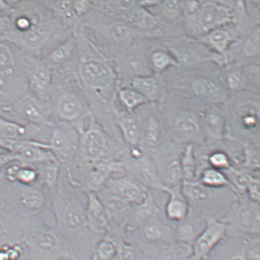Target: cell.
Returning <instances> with one entry per match:
<instances>
[{
  "mask_svg": "<svg viewBox=\"0 0 260 260\" xmlns=\"http://www.w3.org/2000/svg\"><path fill=\"white\" fill-rule=\"evenodd\" d=\"M86 193V215L89 229L99 236L108 234L110 225L103 201L96 193L87 192Z\"/></svg>",
  "mask_w": 260,
  "mask_h": 260,
  "instance_id": "19",
  "label": "cell"
},
{
  "mask_svg": "<svg viewBox=\"0 0 260 260\" xmlns=\"http://www.w3.org/2000/svg\"><path fill=\"white\" fill-rule=\"evenodd\" d=\"M199 181L206 187L214 188L229 187L233 191L228 178L219 170L211 168L203 169L199 176Z\"/></svg>",
  "mask_w": 260,
  "mask_h": 260,
  "instance_id": "36",
  "label": "cell"
},
{
  "mask_svg": "<svg viewBox=\"0 0 260 260\" xmlns=\"http://www.w3.org/2000/svg\"><path fill=\"white\" fill-rule=\"evenodd\" d=\"M152 64L158 70H164L170 66L178 67V63L172 58L171 56L163 51H157L153 53L151 59Z\"/></svg>",
  "mask_w": 260,
  "mask_h": 260,
  "instance_id": "45",
  "label": "cell"
},
{
  "mask_svg": "<svg viewBox=\"0 0 260 260\" xmlns=\"http://www.w3.org/2000/svg\"><path fill=\"white\" fill-rule=\"evenodd\" d=\"M119 97L125 108L130 113L149 103L143 95L133 88L120 90Z\"/></svg>",
  "mask_w": 260,
  "mask_h": 260,
  "instance_id": "37",
  "label": "cell"
},
{
  "mask_svg": "<svg viewBox=\"0 0 260 260\" xmlns=\"http://www.w3.org/2000/svg\"><path fill=\"white\" fill-rule=\"evenodd\" d=\"M9 43L0 40V95L9 79L16 73V62Z\"/></svg>",
  "mask_w": 260,
  "mask_h": 260,
  "instance_id": "29",
  "label": "cell"
},
{
  "mask_svg": "<svg viewBox=\"0 0 260 260\" xmlns=\"http://www.w3.org/2000/svg\"><path fill=\"white\" fill-rule=\"evenodd\" d=\"M226 81L230 89L238 91L243 89L246 79L242 71L240 69L235 68L229 70Z\"/></svg>",
  "mask_w": 260,
  "mask_h": 260,
  "instance_id": "46",
  "label": "cell"
},
{
  "mask_svg": "<svg viewBox=\"0 0 260 260\" xmlns=\"http://www.w3.org/2000/svg\"><path fill=\"white\" fill-rule=\"evenodd\" d=\"M202 110L188 102L174 101L170 104L164 120L170 139L181 146L204 144L200 123Z\"/></svg>",
  "mask_w": 260,
  "mask_h": 260,
  "instance_id": "5",
  "label": "cell"
},
{
  "mask_svg": "<svg viewBox=\"0 0 260 260\" xmlns=\"http://www.w3.org/2000/svg\"><path fill=\"white\" fill-rule=\"evenodd\" d=\"M121 161L126 174L136 179L148 189L151 188L162 192L164 186L150 155L146 153L139 159H132L127 155Z\"/></svg>",
  "mask_w": 260,
  "mask_h": 260,
  "instance_id": "13",
  "label": "cell"
},
{
  "mask_svg": "<svg viewBox=\"0 0 260 260\" xmlns=\"http://www.w3.org/2000/svg\"><path fill=\"white\" fill-rule=\"evenodd\" d=\"M200 123L205 145H214L226 139L225 113L211 106L202 110Z\"/></svg>",
  "mask_w": 260,
  "mask_h": 260,
  "instance_id": "17",
  "label": "cell"
},
{
  "mask_svg": "<svg viewBox=\"0 0 260 260\" xmlns=\"http://www.w3.org/2000/svg\"><path fill=\"white\" fill-rule=\"evenodd\" d=\"M50 206L59 232L74 260H90L95 243L102 236L91 232L86 220V199L79 190L58 186L52 192Z\"/></svg>",
  "mask_w": 260,
  "mask_h": 260,
  "instance_id": "1",
  "label": "cell"
},
{
  "mask_svg": "<svg viewBox=\"0 0 260 260\" xmlns=\"http://www.w3.org/2000/svg\"><path fill=\"white\" fill-rule=\"evenodd\" d=\"M159 213L160 209L149 191L148 195L141 203L131 205L125 229L135 228Z\"/></svg>",
  "mask_w": 260,
  "mask_h": 260,
  "instance_id": "26",
  "label": "cell"
},
{
  "mask_svg": "<svg viewBox=\"0 0 260 260\" xmlns=\"http://www.w3.org/2000/svg\"><path fill=\"white\" fill-rule=\"evenodd\" d=\"M111 34L116 40L123 41L130 35V29L122 23H116L111 28Z\"/></svg>",
  "mask_w": 260,
  "mask_h": 260,
  "instance_id": "49",
  "label": "cell"
},
{
  "mask_svg": "<svg viewBox=\"0 0 260 260\" xmlns=\"http://www.w3.org/2000/svg\"><path fill=\"white\" fill-rule=\"evenodd\" d=\"M206 219L189 211L180 222L174 224L176 241L192 246L204 229Z\"/></svg>",
  "mask_w": 260,
  "mask_h": 260,
  "instance_id": "22",
  "label": "cell"
},
{
  "mask_svg": "<svg viewBox=\"0 0 260 260\" xmlns=\"http://www.w3.org/2000/svg\"><path fill=\"white\" fill-rule=\"evenodd\" d=\"M21 164L18 161H14L6 166L4 169V176L10 182H16V176Z\"/></svg>",
  "mask_w": 260,
  "mask_h": 260,
  "instance_id": "50",
  "label": "cell"
},
{
  "mask_svg": "<svg viewBox=\"0 0 260 260\" xmlns=\"http://www.w3.org/2000/svg\"><path fill=\"white\" fill-rule=\"evenodd\" d=\"M162 3L160 1H142L140 2L139 4L145 7H151V6H157L160 5Z\"/></svg>",
  "mask_w": 260,
  "mask_h": 260,
  "instance_id": "55",
  "label": "cell"
},
{
  "mask_svg": "<svg viewBox=\"0 0 260 260\" xmlns=\"http://www.w3.org/2000/svg\"><path fill=\"white\" fill-rule=\"evenodd\" d=\"M38 173V182L41 186L54 191L58 186L61 164L58 161L36 165Z\"/></svg>",
  "mask_w": 260,
  "mask_h": 260,
  "instance_id": "30",
  "label": "cell"
},
{
  "mask_svg": "<svg viewBox=\"0 0 260 260\" xmlns=\"http://www.w3.org/2000/svg\"><path fill=\"white\" fill-rule=\"evenodd\" d=\"M184 146L169 139L149 154L164 187H174L183 183L181 155Z\"/></svg>",
  "mask_w": 260,
  "mask_h": 260,
  "instance_id": "8",
  "label": "cell"
},
{
  "mask_svg": "<svg viewBox=\"0 0 260 260\" xmlns=\"http://www.w3.org/2000/svg\"><path fill=\"white\" fill-rule=\"evenodd\" d=\"M259 97L241 98L227 107L226 139L242 146L260 147Z\"/></svg>",
  "mask_w": 260,
  "mask_h": 260,
  "instance_id": "3",
  "label": "cell"
},
{
  "mask_svg": "<svg viewBox=\"0 0 260 260\" xmlns=\"http://www.w3.org/2000/svg\"><path fill=\"white\" fill-rule=\"evenodd\" d=\"M11 29L10 17L0 16V38L4 37Z\"/></svg>",
  "mask_w": 260,
  "mask_h": 260,
  "instance_id": "53",
  "label": "cell"
},
{
  "mask_svg": "<svg viewBox=\"0 0 260 260\" xmlns=\"http://www.w3.org/2000/svg\"><path fill=\"white\" fill-rule=\"evenodd\" d=\"M226 225L216 218H208L204 229L192 246L190 260H206L226 235Z\"/></svg>",
  "mask_w": 260,
  "mask_h": 260,
  "instance_id": "12",
  "label": "cell"
},
{
  "mask_svg": "<svg viewBox=\"0 0 260 260\" xmlns=\"http://www.w3.org/2000/svg\"><path fill=\"white\" fill-rule=\"evenodd\" d=\"M82 110V104L76 95L64 94L58 98L56 111L62 120L73 121L79 118Z\"/></svg>",
  "mask_w": 260,
  "mask_h": 260,
  "instance_id": "31",
  "label": "cell"
},
{
  "mask_svg": "<svg viewBox=\"0 0 260 260\" xmlns=\"http://www.w3.org/2000/svg\"><path fill=\"white\" fill-rule=\"evenodd\" d=\"M38 173L35 166L21 164L18 170L16 182L20 185L32 186L38 182Z\"/></svg>",
  "mask_w": 260,
  "mask_h": 260,
  "instance_id": "39",
  "label": "cell"
},
{
  "mask_svg": "<svg viewBox=\"0 0 260 260\" xmlns=\"http://www.w3.org/2000/svg\"><path fill=\"white\" fill-rule=\"evenodd\" d=\"M246 195L252 201L259 203L260 201V176L259 172H253L250 176L248 182Z\"/></svg>",
  "mask_w": 260,
  "mask_h": 260,
  "instance_id": "44",
  "label": "cell"
},
{
  "mask_svg": "<svg viewBox=\"0 0 260 260\" xmlns=\"http://www.w3.org/2000/svg\"><path fill=\"white\" fill-rule=\"evenodd\" d=\"M181 184L164 187L162 190L168 195L165 206V217L167 220L173 224L184 219L190 211L189 203L182 191Z\"/></svg>",
  "mask_w": 260,
  "mask_h": 260,
  "instance_id": "21",
  "label": "cell"
},
{
  "mask_svg": "<svg viewBox=\"0 0 260 260\" xmlns=\"http://www.w3.org/2000/svg\"><path fill=\"white\" fill-rule=\"evenodd\" d=\"M88 2H73V8L78 13L85 11L88 7Z\"/></svg>",
  "mask_w": 260,
  "mask_h": 260,
  "instance_id": "54",
  "label": "cell"
},
{
  "mask_svg": "<svg viewBox=\"0 0 260 260\" xmlns=\"http://www.w3.org/2000/svg\"><path fill=\"white\" fill-rule=\"evenodd\" d=\"M163 13L170 19H177L184 12V2L167 1L162 2Z\"/></svg>",
  "mask_w": 260,
  "mask_h": 260,
  "instance_id": "47",
  "label": "cell"
},
{
  "mask_svg": "<svg viewBox=\"0 0 260 260\" xmlns=\"http://www.w3.org/2000/svg\"><path fill=\"white\" fill-rule=\"evenodd\" d=\"M148 260H190L192 246L190 245L174 243L143 246Z\"/></svg>",
  "mask_w": 260,
  "mask_h": 260,
  "instance_id": "20",
  "label": "cell"
},
{
  "mask_svg": "<svg viewBox=\"0 0 260 260\" xmlns=\"http://www.w3.org/2000/svg\"><path fill=\"white\" fill-rule=\"evenodd\" d=\"M79 138L73 131L62 125H55L51 131L50 151L59 163H68L76 157L79 151Z\"/></svg>",
  "mask_w": 260,
  "mask_h": 260,
  "instance_id": "14",
  "label": "cell"
},
{
  "mask_svg": "<svg viewBox=\"0 0 260 260\" xmlns=\"http://www.w3.org/2000/svg\"><path fill=\"white\" fill-rule=\"evenodd\" d=\"M22 232L24 247L37 260L74 259L56 225H50L40 214L23 218Z\"/></svg>",
  "mask_w": 260,
  "mask_h": 260,
  "instance_id": "2",
  "label": "cell"
},
{
  "mask_svg": "<svg viewBox=\"0 0 260 260\" xmlns=\"http://www.w3.org/2000/svg\"><path fill=\"white\" fill-rule=\"evenodd\" d=\"M131 113H118L116 122L125 142L130 147H136L140 146L139 126L137 119Z\"/></svg>",
  "mask_w": 260,
  "mask_h": 260,
  "instance_id": "28",
  "label": "cell"
},
{
  "mask_svg": "<svg viewBox=\"0 0 260 260\" xmlns=\"http://www.w3.org/2000/svg\"><path fill=\"white\" fill-rule=\"evenodd\" d=\"M231 16L228 9L213 3H206L200 8L196 18L202 31L208 32L231 20Z\"/></svg>",
  "mask_w": 260,
  "mask_h": 260,
  "instance_id": "23",
  "label": "cell"
},
{
  "mask_svg": "<svg viewBox=\"0 0 260 260\" xmlns=\"http://www.w3.org/2000/svg\"><path fill=\"white\" fill-rule=\"evenodd\" d=\"M138 122L140 130V147L149 154L170 139L164 119L154 109L143 110Z\"/></svg>",
  "mask_w": 260,
  "mask_h": 260,
  "instance_id": "11",
  "label": "cell"
},
{
  "mask_svg": "<svg viewBox=\"0 0 260 260\" xmlns=\"http://www.w3.org/2000/svg\"><path fill=\"white\" fill-rule=\"evenodd\" d=\"M114 260H148L142 247L131 244L125 240H119L118 251Z\"/></svg>",
  "mask_w": 260,
  "mask_h": 260,
  "instance_id": "38",
  "label": "cell"
},
{
  "mask_svg": "<svg viewBox=\"0 0 260 260\" xmlns=\"http://www.w3.org/2000/svg\"><path fill=\"white\" fill-rule=\"evenodd\" d=\"M17 160L16 154L8 152H0V170L4 169L8 164L14 161H18Z\"/></svg>",
  "mask_w": 260,
  "mask_h": 260,
  "instance_id": "51",
  "label": "cell"
},
{
  "mask_svg": "<svg viewBox=\"0 0 260 260\" xmlns=\"http://www.w3.org/2000/svg\"><path fill=\"white\" fill-rule=\"evenodd\" d=\"M181 167L183 182L198 181V165L193 145L184 146L181 155Z\"/></svg>",
  "mask_w": 260,
  "mask_h": 260,
  "instance_id": "33",
  "label": "cell"
},
{
  "mask_svg": "<svg viewBox=\"0 0 260 260\" xmlns=\"http://www.w3.org/2000/svg\"><path fill=\"white\" fill-rule=\"evenodd\" d=\"M181 188L190 211L205 219H223L238 196L229 187H208L199 181L183 182Z\"/></svg>",
  "mask_w": 260,
  "mask_h": 260,
  "instance_id": "4",
  "label": "cell"
},
{
  "mask_svg": "<svg viewBox=\"0 0 260 260\" xmlns=\"http://www.w3.org/2000/svg\"><path fill=\"white\" fill-rule=\"evenodd\" d=\"M29 85L32 91L41 97L46 96L52 81V75L47 67L37 65L28 73Z\"/></svg>",
  "mask_w": 260,
  "mask_h": 260,
  "instance_id": "32",
  "label": "cell"
},
{
  "mask_svg": "<svg viewBox=\"0 0 260 260\" xmlns=\"http://www.w3.org/2000/svg\"><path fill=\"white\" fill-rule=\"evenodd\" d=\"M80 74L86 83L94 88H104L112 79L109 69L103 62L91 61L80 66Z\"/></svg>",
  "mask_w": 260,
  "mask_h": 260,
  "instance_id": "24",
  "label": "cell"
},
{
  "mask_svg": "<svg viewBox=\"0 0 260 260\" xmlns=\"http://www.w3.org/2000/svg\"><path fill=\"white\" fill-rule=\"evenodd\" d=\"M13 1H0V16L10 17L14 11Z\"/></svg>",
  "mask_w": 260,
  "mask_h": 260,
  "instance_id": "52",
  "label": "cell"
},
{
  "mask_svg": "<svg viewBox=\"0 0 260 260\" xmlns=\"http://www.w3.org/2000/svg\"><path fill=\"white\" fill-rule=\"evenodd\" d=\"M192 89L199 99L213 106L225 100V95L222 90L210 79L204 77L196 79L192 83Z\"/></svg>",
  "mask_w": 260,
  "mask_h": 260,
  "instance_id": "27",
  "label": "cell"
},
{
  "mask_svg": "<svg viewBox=\"0 0 260 260\" xmlns=\"http://www.w3.org/2000/svg\"><path fill=\"white\" fill-rule=\"evenodd\" d=\"M4 151H2V149H0V152H2Z\"/></svg>",
  "mask_w": 260,
  "mask_h": 260,
  "instance_id": "56",
  "label": "cell"
},
{
  "mask_svg": "<svg viewBox=\"0 0 260 260\" xmlns=\"http://www.w3.org/2000/svg\"><path fill=\"white\" fill-rule=\"evenodd\" d=\"M173 51L178 60L177 62L186 66H192L198 64L200 59L198 53L189 47H183L173 49Z\"/></svg>",
  "mask_w": 260,
  "mask_h": 260,
  "instance_id": "42",
  "label": "cell"
},
{
  "mask_svg": "<svg viewBox=\"0 0 260 260\" xmlns=\"http://www.w3.org/2000/svg\"><path fill=\"white\" fill-rule=\"evenodd\" d=\"M20 185L13 199L17 214L22 218L40 214L46 204L43 191L34 185Z\"/></svg>",
  "mask_w": 260,
  "mask_h": 260,
  "instance_id": "15",
  "label": "cell"
},
{
  "mask_svg": "<svg viewBox=\"0 0 260 260\" xmlns=\"http://www.w3.org/2000/svg\"><path fill=\"white\" fill-rule=\"evenodd\" d=\"M259 27L255 30L250 35L244 45V53L247 56H255L259 52Z\"/></svg>",
  "mask_w": 260,
  "mask_h": 260,
  "instance_id": "48",
  "label": "cell"
},
{
  "mask_svg": "<svg viewBox=\"0 0 260 260\" xmlns=\"http://www.w3.org/2000/svg\"><path fill=\"white\" fill-rule=\"evenodd\" d=\"M232 40V36L229 32L220 29L212 32L210 37L211 44L220 52L226 51Z\"/></svg>",
  "mask_w": 260,
  "mask_h": 260,
  "instance_id": "40",
  "label": "cell"
},
{
  "mask_svg": "<svg viewBox=\"0 0 260 260\" xmlns=\"http://www.w3.org/2000/svg\"><path fill=\"white\" fill-rule=\"evenodd\" d=\"M41 126L25 125L9 120L0 113V136L15 140H36L40 133Z\"/></svg>",
  "mask_w": 260,
  "mask_h": 260,
  "instance_id": "25",
  "label": "cell"
},
{
  "mask_svg": "<svg viewBox=\"0 0 260 260\" xmlns=\"http://www.w3.org/2000/svg\"><path fill=\"white\" fill-rule=\"evenodd\" d=\"M206 260H259V235L226 234Z\"/></svg>",
  "mask_w": 260,
  "mask_h": 260,
  "instance_id": "9",
  "label": "cell"
},
{
  "mask_svg": "<svg viewBox=\"0 0 260 260\" xmlns=\"http://www.w3.org/2000/svg\"><path fill=\"white\" fill-rule=\"evenodd\" d=\"M133 89L140 93L149 102H154L159 98V86L157 80L150 76L134 77Z\"/></svg>",
  "mask_w": 260,
  "mask_h": 260,
  "instance_id": "34",
  "label": "cell"
},
{
  "mask_svg": "<svg viewBox=\"0 0 260 260\" xmlns=\"http://www.w3.org/2000/svg\"><path fill=\"white\" fill-rule=\"evenodd\" d=\"M79 149L82 157L88 162L107 159L108 143L105 134L95 125H92L80 139Z\"/></svg>",
  "mask_w": 260,
  "mask_h": 260,
  "instance_id": "18",
  "label": "cell"
},
{
  "mask_svg": "<svg viewBox=\"0 0 260 260\" xmlns=\"http://www.w3.org/2000/svg\"><path fill=\"white\" fill-rule=\"evenodd\" d=\"M221 220L226 223V234L259 235V203L251 200L246 194L238 195Z\"/></svg>",
  "mask_w": 260,
  "mask_h": 260,
  "instance_id": "6",
  "label": "cell"
},
{
  "mask_svg": "<svg viewBox=\"0 0 260 260\" xmlns=\"http://www.w3.org/2000/svg\"><path fill=\"white\" fill-rule=\"evenodd\" d=\"M235 166L247 172H259V147L252 145L243 146V154H242L240 162Z\"/></svg>",
  "mask_w": 260,
  "mask_h": 260,
  "instance_id": "35",
  "label": "cell"
},
{
  "mask_svg": "<svg viewBox=\"0 0 260 260\" xmlns=\"http://www.w3.org/2000/svg\"><path fill=\"white\" fill-rule=\"evenodd\" d=\"M149 192L136 179L125 174L110 177L96 193L101 199L112 198L128 205H136L141 203Z\"/></svg>",
  "mask_w": 260,
  "mask_h": 260,
  "instance_id": "10",
  "label": "cell"
},
{
  "mask_svg": "<svg viewBox=\"0 0 260 260\" xmlns=\"http://www.w3.org/2000/svg\"><path fill=\"white\" fill-rule=\"evenodd\" d=\"M128 71L136 75L135 77L149 76V70L145 60L134 57L128 60L127 64Z\"/></svg>",
  "mask_w": 260,
  "mask_h": 260,
  "instance_id": "43",
  "label": "cell"
},
{
  "mask_svg": "<svg viewBox=\"0 0 260 260\" xmlns=\"http://www.w3.org/2000/svg\"><path fill=\"white\" fill-rule=\"evenodd\" d=\"M29 124L44 126L52 125L50 121L49 107L34 97L26 95L8 106Z\"/></svg>",
  "mask_w": 260,
  "mask_h": 260,
  "instance_id": "16",
  "label": "cell"
},
{
  "mask_svg": "<svg viewBox=\"0 0 260 260\" xmlns=\"http://www.w3.org/2000/svg\"><path fill=\"white\" fill-rule=\"evenodd\" d=\"M74 48V40L71 38L53 50L50 56L51 61L55 64H62L70 58Z\"/></svg>",
  "mask_w": 260,
  "mask_h": 260,
  "instance_id": "41",
  "label": "cell"
},
{
  "mask_svg": "<svg viewBox=\"0 0 260 260\" xmlns=\"http://www.w3.org/2000/svg\"><path fill=\"white\" fill-rule=\"evenodd\" d=\"M125 240L137 246H155L176 241L174 224L163 219L160 214L146 222L125 229Z\"/></svg>",
  "mask_w": 260,
  "mask_h": 260,
  "instance_id": "7",
  "label": "cell"
}]
</instances>
